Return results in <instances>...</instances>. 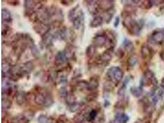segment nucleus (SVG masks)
I'll return each instance as SVG.
<instances>
[{"instance_id":"1","label":"nucleus","mask_w":164,"mask_h":123,"mask_svg":"<svg viewBox=\"0 0 164 123\" xmlns=\"http://www.w3.org/2000/svg\"><path fill=\"white\" fill-rule=\"evenodd\" d=\"M122 17H124L122 24L127 29L129 33L135 36L139 35L142 28L141 24L133 20L131 15H126Z\"/></svg>"},{"instance_id":"2","label":"nucleus","mask_w":164,"mask_h":123,"mask_svg":"<svg viewBox=\"0 0 164 123\" xmlns=\"http://www.w3.org/2000/svg\"><path fill=\"white\" fill-rule=\"evenodd\" d=\"M124 76V72L118 67H112L110 68L106 73V77L108 81L113 83H119Z\"/></svg>"},{"instance_id":"3","label":"nucleus","mask_w":164,"mask_h":123,"mask_svg":"<svg viewBox=\"0 0 164 123\" xmlns=\"http://www.w3.org/2000/svg\"><path fill=\"white\" fill-rule=\"evenodd\" d=\"M148 41L154 45L161 44L164 42V29L154 31L148 37Z\"/></svg>"},{"instance_id":"4","label":"nucleus","mask_w":164,"mask_h":123,"mask_svg":"<svg viewBox=\"0 0 164 123\" xmlns=\"http://www.w3.org/2000/svg\"><path fill=\"white\" fill-rule=\"evenodd\" d=\"M107 42V35L105 31H100L97 33L93 38V45L97 47H102L106 46Z\"/></svg>"},{"instance_id":"5","label":"nucleus","mask_w":164,"mask_h":123,"mask_svg":"<svg viewBox=\"0 0 164 123\" xmlns=\"http://www.w3.org/2000/svg\"><path fill=\"white\" fill-rule=\"evenodd\" d=\"M25 41L26 44L27 45V46L30 47L31 53L33 55V56L35 58H38L40 55L39 49L34 44V41L33 39L31 37V36L28 34H25Z\"/></svg>"},{"instance_id":"6","label":"nucleus","mask_w":164,"mask_h":123,"mask_svg":"<svg viewBox=\"0 0 164 123\" xmlns=\"http://www.w3.org/2000/svg\"><path fill=\"white\" fill-rule=\"evenodd\" d=\"M34 30L38 34L41 35L42 37L47 34L51 30V27L50 25L46 24V22H38L36 23V24L33 27Z\"/></svg>"},{"instance_id":"7","label":"nucleus","mask_w":164,"mask_h":123,"mask_svg":"<svg viewBox=\"0 0 164 123\" xmlns=\"http://www.w3.org/2000/svg\"><path fill=\"white\" fill-rule=\"evenodd\" d=\"M47 93V91L43 90H41L37 93H36L34 96V102L38 105L44 106Z\"/></svg>"},{"instance_id":"8","label":"nucleus","mask_w":164,"mask_h":123,"mask_svg":"<svg viewBox=\"0 0 164 123\" xmlns=\"http://www.w3.org/2000/svg\"><path fill=\"white\" fill-rule=\"evenodd\" d=\"M67 59L68 57L65 50H62V51H59L55 57V65L57 67H60L67 62Z\"/></svg>"},{"instance_id":"9","label":"nucleus","mask_w":164,"mask_h":123,"mask_svg":"<svg viewBox=\"0 0 164 123\" xmlns=\"http://www.w3.org/2000/svg\"><path fill=\"white\" fill-rule=\"evenodd\" d=\"M98 8L105 12H108L112 10L115 7V1H97Z\"/></svg>"},{"instance_id":"10","label":"nucleus","mask_w":164,"mask_h":123,"mask_svg":"<svg viewBox=\"0 0 164 123\" xmlns=\"http://www.w3.org/2000/svg\"><path fill=\"white\" fill-rule=\"evenodd\" d=\"M88 11L92 15H96L98 12V6L97 1H85Z\"/></svg>"},{"instance_id":"11","label":"nucleus","mask_w":164,"mask_h":123,"mask_svg":"<svg viewBox=\"0 0 164 123\" xmlns=\"http://www.w3.org/2000/svg\"><path fill=\"white\" fill-rule=\"evenodd\" d=\"M153 49L150 47V46L146 45H143L142 46L141 49V54L143 59H149V58H151L153 56Z\"/></svg>"},{"instance_id":"12","label":"nucleus","mask_w":164,"mask_h":123,"mask_svg":"<svg viewBox=\"0 0 164 123\" xmlns=\"http://www.w3.org/2000/svg\"><path fill=\"white\" fill-rule=\"evenodd\" d=\"M1 18L3 24L8 25L11 24L12 21L11 12L6 8H3L1 10Z\"/></svg>"},{"instance_id":"13","label":"nucleus","mask_w":164,"mask_h":123,"mask_svg":"<svg viewBox=\"0 0 164 123\" xmlns=\"http://www.w3.org/2000/svg\"><path fill=\"white\" fill-rule=\"evenodd\" d=\"M55 33H52L51 32H48L42 37V42L44 45L46 47H50L53 45V42L54 39H55Z\"/></svg>"},{"instance_id":"14","label":"nucleus","mask_w":164,"mask_h":123,"mask_svg":"<svg viewBox=\"0 0 164 123\" xmlns=\"http://www.w3.org/2000/svg\"><path fill=\"white\" fill-rule=\"evenodd\" d=\"M113 50L108 49L106 51L103 53L99 57V60L103 63H109L112 58V53Z\"/></svg>"},{"instance_id":"15","label":"nucleus","mask_w":164,"mask_h":123,"mask_svg":"<svg viewBox=\"0 0 164 123\" xmlns=\"http://www.w3.org/2000/svg\"><path fill=\"white\" fill-rule=\"evenodd\" d=\"M16 102L19 105H24L27 100V96L26 93L24 91H17L16 94Z\"/></svg>"},{"instance_id":"16","label":"nucleus","mask_w":164,"mask_h":123,"mask_svg":"<svg viewBox=\"0 0 164 123\" xmlns=\"http://www.w3.org/2000/svg\"><path fill=\"white\" fill-rule=\"evenodd\" d=\"M84 20V14L82 12V11L81 10L79 14V16H78L77 18L75 19L74 20L73 22L74 28L76 29V30H79L82 25Z\"/></svg>"},{"instance_id":"17","label":"nucleus","mask_w":164,"mask_h":123,"mask_svg":"<svg viewBox=\"0 0 164 123\" xmlns=\"http://www.w3.org/2000/svg\"><path fill=\"white\" fill-rule=\"evenodd\" d=\"M79 5L77 4L76 6L74 7V8L71 9L69 11L68 14V17L71 22H73L74 19H76L77 17L79 16V14L80 12V11H79Z\"/></svg>"},{"instance_id":"18","label":"nucleus","mask_w":164,"mask_h":123,"mask_svg":"<svg viewBox=\"0 0 164 123\" xmlns=\"http://www.w3.org/2000/svg\"><path fill=\"white\" fill-rule=\"evenodd\" d=\"M99 77L97 75L93 76L90 78V80L89 81V91H92L97 89L99 87V83H100Z\"/></svg>"},{"instance_id":"19","label":"nucleus","mask_w":164,"mask_h":123,"mask_svg":"<svg viewBox=\"0 0 164 123\" xmlns=\"http://www.w3.org/2000/svg\"><path fill=\"white\" fill-rule=\"evenodd\" d=\"M30 120L28 119L24 113L12 118L9 123H29Z\"/></svg>"},{"instance_id":"20","label":"nucleus","mask_w":164,"mask_h":123,"mask_svg":"<svg viewBox=\"0 0 164 123\" xmlns=\"http://www.w3.org/2000/svg\"><path fill=\"white\" fill-rule=\"evenodd\" d=\"M103 17L101 16H95L90 21V27L92 28H97L102 25L103 23Z\"/></svg>"},{"instance_id":"21","label":"nucleus","mask_w":164,"mask_h":123,"mask_svg":"<svg viewBox=\"0 0 164 123\" xmlns=\"http://www.w3.org/2000/svg\"><path fill=\"white\" fill-rule=\"evenodd\" d=\"M129 120V116L124 113L119 112L115 116V121L117 123H127Z\"/></svg>"},{"instance_id":"22","label":"nucleus","mask_w":164,"mask_h":123,"mask_svg":"<svg viewBox=\"0 0 164 123\" xmlns=\"http://www.w3.org/2000/svg\"><path fill=\"white\" fill-rule=\"evenodd\" d=\"M97 114L98 111L96 109H92L85 113V118L88 122H92L96 119Z\"/></svg>"},{"instance_id":"23","label":"nucleus","mask_w":164,"mask_h":123,"mask_svg":"<svg viewBox=\"0 0 164 123\" xmlns=\"http://www.w3.org/2000/svg\"><path fill=\"white\" fill-rule=\"evenodd\" d=\"M97 53V47L95 46L94 45H89L85 50V54L86 56L89 58L94 57Z\"/></svg>"},{"instance_id":"24","label":"nucleus","mask_w":164,"mask_h":123,"mask_svg":"<svg viewBox=\"0 0 164 123\" xmlns=\"http://www.w3.org/2000/svg\"><path fill=\"white\" fill-rule=\"evenodd\" d=\"M130 91L132 96L137 98L141 96L143 93V90L141 87H132Z\"/></svg>"},{"instance_id":"25","label":"nucleus","mask_w":164,"mask_h":123,"mask_svg":"<svg viewBox=\"0 0 164 123\" xmlns=\"http://www.w3.org/2000/svg\"><path fill=\"white\" fill-rule=\"evenodd\" d=\"M22 69L25 75L29 74L33 69V65L30 61H28L23 65Z\"/></svg>"},{"instance_id":"26","label":"nucleus","mask_w":164,"mask_h":123,"mask_svg":"<svg viewBox=\"0 0 164 123\" xmlns=\"http://www.w3.org/2000/svg\"><path fill=\"white\" fill-rule=\"evenodd\" d=\"M82 106V104L81 103L76 102L72 104L68 105V109L70 112L74 113L80 110L81 109Z\"/></svg>"},{"instance_id":"27","label":"nucleus","mask_w":164,"mask_h":123,"mask_svg":"<svg viewBox=\"0 0 164 123\" xmlns=\"http://www.w3.org/2000/svg\"><path fill=\"white\" fill-rule=\"evenodd\" d=\"M2 108L3 110H9L12 106V102L8 97H2Z\"/></svg>"},{"instance_id":"28","label":"nucleus","mask_w":164,"mask_h":123,"mask_svg":"<svg viewBox=\"0 0 164 123\" xmlns=\"http://www.w3.org/2000/svg\"><path fill=\"white\" fill-rule=\"evenodd\" d=\"M122 45L124 46L125 50L128 53H130L133 50V48H134L132 42L131 41H130L129 40L125 39Z\"/></svg>"},{"instance_id":"29","label":"nucleus","mask_w":164,"mask_h":123,"mask_svg":"<svg viewBox=\"0 0 164 123\" xmlns=\"http://www.w3.org/2000/svg\"><path fill=\"white\" fill-rule=\"evenodd\" d=\"M76 87L80 89H86L89 90V83L88 81L85 80H80L77 81L76 84Z\"/></svg>"},{"instance_id":"30","label":"nucleus","mask_w":164,"mask_h":123,"mask_svg":"<svg viewBox=\"0 0 164 123\" xmlns=\"http://www.w3.org/2000/svg\"><path fill=\"white\" fill-rule=\"evenodd\" d=\"M65 99H66V102L68 105L76 102V97L73 92L68 93V94L65 98Z\"/></svg>"},{"instance_id":"31","label":"nucleus","mask_w":164,"mask_h":123,"mask_svg":"<svg viewBox=\"0 0 164 123\" xmlns=\"http://www.w3.org/2000/svg\"><path fill=\"white\" fill-rule=\"evenodd\" d=\"M114 83L111 81H107L104 83L103 85V91L105 92L110 93L113 89Z\"/></svg>"},{"instance_id":"32","label":"nucleus","mask_w":164,"mask_h":123,"mask_svg":"<svg viewBox=\"0 0 164 123\" xmlns=\"http://www.w3.org/2000/svg\"><path fill=\"white\" fill-rule=\"evenodd\" d=\"M54 103V100L53 99V97L52 96L51 94H50L49 92L47 93V96H46V102H45V105L44 106L46 107H49L51 106L52 105H53V104Z\"/></svg>"},{"instance_id":"33","label":"nucleus","mask_w":164,"mask_h":123,"mask_svg":"<svg viewBox=\"0 0 164 123\" xmlns=\"http://www.w3.org/2000/svg\"><path fill=\"white\" fill-rule=\"evenodd\" d=\"M85 118V113H83L82 112L77 113L74 116L73 118V120L76 123H82V121L84 120Z\"/></svg>"},{"instance_id":"34","label":"nucleus","mask_w":164,"mask_h":123,"mask_svg":"<svg viewBox=\"0 0 164 123\" xmlns=\"http://www.w3.org/2000/svg\"><path fill=\"white\" fill-rule=\"evenodd\" d=\"M138 59L135 56H130L127 60V65L130 67H133L137 63Z\"/></svg>"},{"instance_id":"35","label":"nucleus","mask_w":164,"mask_h":123,"mask_svg":"<svg viewBox=\"0 0 164 123\" xmlns=\"http://www.w3.org/2000/svg\"><path fill=\"white\" fill-rule=\"evenodd\" d=\"M113 16H114V14L111 12V11H108V12H105L104 16H103V19L105 18L106 22L107 24H110V22L111 21V20L112 19Z\"/></svg>"},{"instance_id":"36","label":"nucleus","mask_w":164,"mask_h":123,"mask_svg":"<svg viewBox=\"0 0 164 123\" xmlns=\"http://www.w3.org/2000/svg\"><path fill=\"white\" fill-rule=\"evenodd\" d=\"M98 97V93L96 92H94L90 93L86 97V100L88 102H93V101L95 100Z\"/></svg>"},{"instance_id":"37","label":"nucleus","mask_w":164,"mask_h":123,"mask_svg":"<svg viewBox=\"0 0 164 123\" xmlns=\"http://www.w3.org/2000/svg\"><path fill=\"white\" fill-rule=\"evenodd\" d=\"M68 94V91L65 87L62 86L59 89V95L62 98H66Z\"/></svg>"},{"instance_id":"38","label":"nucleus","mask_w":164,"mask_h":123,"mask_svg":"<svg viewBox=\"0 0 164 123\" xmlns=\"http://www.w3.org/2000/svg\"><path fill=\"white\" fill-rule=\"evenodd\" d=\"M48 118L46 114H41L38 118V123H47Z\"/></svg>"},{"instance_id":"39","label":"nucleus","mask_w":164,"mask_h":123,"mask_svg":"<svg viewBox=\"0 0 164 123\" xmlns=\"http://www.w3.org/2000/svg\"><path fill=\"white\" fill-rule=\"evenodd\" d=\"M59 84H65L67 83L68 79H67V76L64 75H62L59 77Z\"/></svg>"},{"instance_id":"40","label":"nucleus","mask_w":164,"mask_h":123,"mask_svg":"<svg viewBox=\"0 0 164 123\" xmlns=\"http://www.w3.org/2000/svg\"><path fill=\"white\" fill-rule=\"evenodd\" d=\"M125 87L122 86L118 90L117 95L119 97H124L125 96Z\"/></svg>"},{"instance_id":"41","label":"nucleus","mask_w":164,"mask_h":123,"mask_svg":"<svg viewBox=\"0 0 164 123\" xmlns=\"http://www.w3.org/2000/svg\"><path fill=\"white\" fill-rule=\"evenodd\" d=\"M58 123H68L67 118L65 115H60V117L59 118Z\"/></svg>"},{"instance_id":"42","label":"nucleus","mask_w":164,"mask_h":123,"mask_svg":"<svg viewBox=\"0 0 164 123\" xmlns=\"http://www.w3.org/2000/svg\"><path fill=\"white\" fill-rule=\"evenodd\" d=\"M116 54V55L118 58H119V59H121V58H122L124 55V50L122 49H119L117 50Z\"/></svg>"},{"instance_id":"43","label":"nucleus","mask_w":164,"mask_h":123,"mask_svg":"<svg viewBox=\"0 0 164 123\" xmlns=\"http://www.w3.org/2000/svg\"><path fill=\"white\" fill-rule=\"evenodd\" d=\"M61 4L66 6H71V4H73V3H74V1H68V0H65V1H61Z\"/></svg>"},{"instance_id":"44","label":"nucleus","mask_w":164,"mask_h":123,"mask_svg":"<svg viewBox=\"0 0 164 123\" xmlns=\"http://www.w3.org/2000/svg\"><path fill=\"white\" fill-rule=\"evenodd\" d=\"M119 22H120V18L119 16H117L116 18H115V22H114L113 24V25L115 27L117 28L119 25Z\"/></svg>"},{"instance_id":"45","label":"nucleus","mask_w":164,"mask_h":123,"mask_svg":"<svg viewBox=\"0 0 164 123\" xmlns=\"http://www.w3.org/2000/svg\"><path fill=\"white\" fill-rule=\"evenodd\" d=\"M6 2L8 4L11 6H17L19 4V1H14V0H13V1H6Z\"/></svg>"},{"instance_id":"46","label":"nucleus","mask_w":164,"mask_h":123,"mask_svg":"<svg viewBox=\"0 0 164 123\" xmlns=\"http://www.w3.org/2000/svg\"><path fill=\"white\" fill-rule=\"evenodd\" d=\"M160 86H161V87H162V88L164 89V78L162 79V81H161Z\"/></svg>"},{"instance_id":"47","label":"nucleus","mask_w":164,"mask_h":123,"mask_svg":"<svg viewBox=\"0 0 164 123\" xmlns=\"http://www.w3.org/2000/svg\"><path fill=\"white\" fill-rule=\"evenodd\" d=\"M110 105V102L109 101H108V100H105V106H109Z\"/></svg>"},{"instance_id":"48","label":"nucleus","mask_w":164,"mask_h":123,"mask_svg":"<svg viewBox=\"0 0 164 123\" xmlns=\"http://www.w3.org/2000/svg\"><path fill=\"white\" fill-rule=\"evenodd\" d=\"M109 123H117L116 121H111Z\"/></svg>"}]
</instances>
